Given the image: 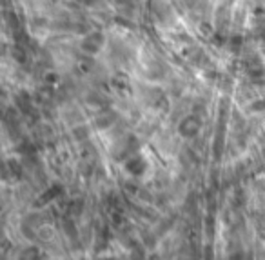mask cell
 I'll use <instances>...</instances> for the list:
<instances>
[{
	"mask_svg": "<svg viewBox=\"0 0 265 260\" xmlns=\"http://www.w3.org/2000/svg\"><path fill=\"white\" fill-rule=\"evenodd\" d=\"M102 48H104V35L102 33H89L82 40V50L89 55H95V53H100Z\"/></svg>",
	"mask_w": 265,
	"mask_h": 260,
	"instance_id": "6da1fadb",
	"label": "cell"
}]
</instances>
